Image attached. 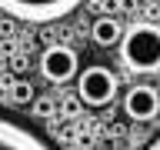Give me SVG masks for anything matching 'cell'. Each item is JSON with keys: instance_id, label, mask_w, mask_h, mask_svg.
Listing matches in <instances>:
<instances>
[{"instance_id": "cell-1", "label": "cell", "mask_w": 160, "mask_h": 150, "mask_svg": "<svg viewBox=\"0 0 160 150\" xmlns=\"http://www.w3.org/2000/svg\"><path fill=\"white\" fill-rule=\"evenodd\" d=\"M120 57L137 73H157L160 70V27L157 23H133L123 30Z\"/></svg>"}, {"instance_id": "cell-2", "label": "cell", "mask_w": 160, "mask_h": 150, "mask_svg": "<svg viewBox=\"0 0 160 150\" xmlns=\"http://www.w3.org/2000/svg\"><path fill=\"white\" fill-rule=\"evenodd\" d=\"M80 3L83 0H0V13L27 23H50V20L70 17Z\"/></svg>"}, {"instance_id": "cell-3", "label": "cell", "mask_w": 160, "mask_h": 150, "mask_svg": "<svg viewBox=\"0 0 160 150\" xmlns=\"http://www.w3.org/2000/svg\"><path fill=\"white\" fill-rule=\"evenodd\" d=\"M80 100L90 107H103L117 97V73L107 67H87L80 73Z\"/></svg>"}, {"instance_id": "cell-4", "label": "cell", "mask_w": 160, "mask_h": 150, "mask_svg": "<svg viewBox=\"0 0 160 150\" xmlns=\"http://www.w3.org/2000/svg\"><path fill=\"white\" fill-rule=\"evenodd\" d=\"M0 150H53V147L23 120L0 113Z\"/></svg>"}, {"instance_id": "cell-5", "label": "cell", "mask_w": 160, "mask_h": 150, "mask_svg": "<svg viewBox=\"0 0 160 150\" xmlns=\"http://www.w3.org/2000/svg\"><path fill=\"white\" fill-rule=\"evenodd\" d=\"M40 73L50 83H67L77 73V53L70 47H47L40 57Z\"/></svg>"}, {"instance_id": "cell-6", "label": "cell", "mask_w": 160, "mask_h": 150, "mask_svg": "<svg viewBox=\"0 0 160 150\" xmlns=\"http://www.w3.org/2000/svg\"><path fill=\"white\" fill-rule=\"evenodd\" d=\"M123 110H127L130 120H140V123H147L160 113V93L147 83H137V87H130L123 93Z\"/></svg>"}, {"instance_id": "cell-7", "label": "cell", "mask_w": 160, "mask_h": 150, "mask_svg": "<svg viewBox=\"0 0 160 150\" xmlns=\"http://www.w3.org/2000/svg\"><path fill=\"white\" fill-rule=\"evenodd\" d=\"M90 37H93L97 47H117L120 40H123V27H120V20H113V17H100V20H93Z\"/></svg>"}, {"instance_id": "cell-8", "label": "cell", "mask_w": 160, "mask_h": 150, "mask_svg": "<svg viewBox=\"0 0 160 150\" xmlns=\"http://www.w3.org/2000/svg\"><path fill=\"white\" fill-rule=\"evenodd\" d=\"M10 97L17 100V103H30V100H33V87H30L27 80H20V83L10 87Z\"/></svg>"}, {"instance_id": "cell-9", "label": "cell", "mask_w": 160, "mask_h": 150, "mask_svg": "<svg viewBox=\"0 0 160 150\" xmlns=\"http://www.w3.org/2000/svg\"><path fill=\"white\" fill-rule=\"evenodd\" d=\"M33 113H37V117H50V113H53V100L50 97L37 100V103H33Z\"/></svg>"}, {"instance_id": "cell-10", "label": "cell", "mask_w": 160, "mask_h": 150, "mask_svg": "<svg viewBox=\"0 0 160 150\" xmlns=\"http://www.w3.org/2000/svg\"><path fill=\"white\" fill-rule=\"evenodd\" d=\"M77 100H80V97H70V100H63V110H67V113H77V110H80V107H77Z\"/></svg>"}, {"instance_id": "cell-11", "label": "cell", "mask_w": 160, "mask_h": 150, "mask_svg": "<svg viewBox=\"0 0 160 150\" xmlns=\"http://www.w3.org/2000/svg\"><path fill=\"white\" fill-rule=\"evenodd\" d=\"M10 30H13V20L3 17V20H0V33H10Z\"/></svg>"}, {"instance_id": "cell-12", "label": "cell", "mask_w": 160, "mask_h": 150, "mask_svg": "<svg viewBox=\"0 0 160 150\" xmlns=\"http://www.w3.org/2000/svg\"><path fill=\"white\" fill-rule=\"evenodd\" d=\"M147 150H160V137H153V140H150V143H147Z\"/></svg>"}]
</instances>
